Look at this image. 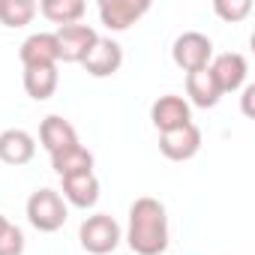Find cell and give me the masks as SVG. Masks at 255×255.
I'll return each instance as SVG.
<instances>
[{
    "instance_id": "obj_19",
    "label": "cell",
    "mask_w": 255,
    "mask_h": 255,
    "mask_svg": "<svg viewBox=\"0 0 255 255\" xmlns=\"http://www.w3.org/2000/svg\"><path fill=\"white\" fill-rule=\"evenodd\" d=\"M36 15V3L33 0H0V24L3 27H27Z\"/></svg>"
},
{
    "instance_id": "obj_15",
    "label": "cell",
    "mask_w": 255,
    "mask_h": 255,
    "mask_svg": "<svg viewBox=\"0 0 255 255\" xmlns=\"http://www.w3.org/2000/svg\"><path fill=\"white\" fill-rule=\"evenodd\" d=\"M222 99V90L216 87L210 69H195V72H186V102L195 105V108H216Z\"/></svg>"
},
{
    "instance_id": "obj_8",
    "label": "cell",
    "mask_w": 255,
    "mask_h": 255,
    "mask_svg": "<svg viewBox=\"0 0 255 255\" xmlns=\"http://www.w3.org/2000/svg\"><path fill=\"white\" fill-rule=\"evenodd\" d=\"M201 129L195 123H186L180 129H171V132H162L159 135V153L171 162H189L198 150H201Z\"/></svg>"
},
{
    "instance_id": "obj_3",
    "label": "cell",
    "mask_w": 255,
    "mask_h": 255,
    "mask_svg": "<svg viewBox=\"0 0 255 255\" xmlns=\"http://www.w3.org/2000/svg\"><path fill=\"white\" fill-rule=\"evenodd\" d=\"M78 240L81 249L90 255H111L120 243H123V228L117 225L114 216L108 213H93L81 222L78 228Z\"/></svg>"
},
{
    "instance_id": "obj_21",
    "label": "cell",
    "mask_w": 255,
    "mask_h": 255,
    "mask_svg": "<svg viewBox=\"0 0 255 255\" xmlns=\"http://www.w3.org/2000/svg\"><path fill=\"white\" fill-rule=\"evenodd\" d=\"M0 255H24V231L12 222L0 234Z\"/></svg>"
},
{
    "instance_id": "obj_11",
    "label": "cell",
    "mask_w": 255,
    "mask_h": 255,
    "mask_svg": "<svg viewBox=\"0 0 255 255\" xmlns=\"http://www.w3.org/2000/svg\"><path fill=\"white\" fill-rule=\"evenodd\" d=\"M39 144L48 150V156H54V153H60V150H66V147L81 144V141H78L75 126H72L66 117L48 114V117L39 123Z\"/></svg>"
},
{
    "instance_id": "obj_12",
    "label": "cell",
    "mask_w": 255,
    "mask_h": 255,
    "mask_svg": "<svg viewBox=\"0 0 255 255\" xmlns=\"http://www.w3.org/2000/svg\"><path fill=\"white\" fill-rule=\"evenodd\" d=\"M33 156H36V138L27 129L12 126V129L0 132V162L18 168V165H27Z\"/></svg>"
},
{
    "instance_id": "obj_22",
    "label": "cell",
    "mask_w": 255,
    "mask_h": 255,
    "mask_svg": "<svg viewBox=\"0 0 255 255\" xmlns=\"http://www.w3.org/2000/svg\"><path fill=\"white\" fill-rule=\"evenodd\" d=\"M252 96H255V84H243V114L252 117Z\"/></svg>"
},
{
    "instance_id": "obj_5",
    "label": "cell",
    "mask_w": 255,
    "mask_h": 255,
    "mask_svg": "<svg viewBox=\"0 0 255 255\" xmlns=\"http://www.w3.org/2000/svg\"><path fill=\"white\" fill-rule=\"evenodd\" d=\"M96 9H99V21L111 33H123L150 12V3L147 0H99Z\"/></svg>"
},
{
    "instance_id": "obj_20",
    "label": "cell",
    "mask_w": 255,
    "mask_h": 255,
    "mask_svg": "<svg viewBox=\"0 0 255 255\" xmlns=\"http://www.w3.org/2000/svg\"><path fill=\"white\" fill-rule=\"evenodd\" d=\"M213 12H216L222 21L237 24V21H243V18L252 12V0H216V3H213Z\"/></svg>"
},
{
    "instance_id": "obj_2",
    "label": "cell",
    "mask_w": 255,
    "mask_h": 255,
    "mask_svg": "<svg viewBox=\"0 0 255 255\" xmlns=\"http://www.w3.org/2000/svg\"><path fill=\"white\" fill-rule=\"evenodd\" d=\"M27 222L39 231V234H54L66 225V216H69V204L63 201V195L51 186H42L36 189L30 198H27Z\"/></svg>"
},
{
    "instance_id": "obj_18",
    "label": "cell",
    "mask_w": 255,
    "mask_h": 255,
    "mask_svg": "<svg viewBox=\"0 0 255 255\" xmlns=\"http://www.w3.org/2000/svg\"><path fill=\"white\" fill-rule=\"evenodd\" d=\"M36 12H42V18H48L51 24L66 27V24H81L87 6H84V0H42Z\"/></svg>"
},
{
    "instance_id": "obj_13",
    "label": "cell",
    "mask_w": 255,
    "mask_h": 255,
    "mask_svg": "<svg viewBox=\"0 0 255 255\" xmlns=\"http://www.w3.org/2000/svg\"><path fill=\"white\" fill-rule=\"evenodd\" d=\"M18 57H21L24 69H30V66H57L60 63V51H57L54 33H30L21 42Z\"/></svg>"
},
{
    "instance_id": "obj_14",
    "label": "cell",
    "mask_w": 255,
    "mask_h": 255,
    "mask_svg": "<svg viewBox=\"0 0 255 255\" xmlns=\"http://www.w3.org/2000/svg\"><path fill=\"white\" fill-rule=\"evenodd\" d=\"M60 189H63V201L72 204V207H78V210H90L99 201V177L93 171L63 177L60 180Z\"/></svg>"
},
{
    "instance_id": "obj_17",
    "label": "cell",
    "mask_w": 255,
    "mask_h": 255,
    "mask_svg": "<svg viewBox=\"0 0 255 255\" xmlns=\"http://www.w3.org/2000/svg\"><path fill=\"white\" fill-rule=\"evenodd\" d=\"M57 84H60L57 66H30V69H24V90L36 102L51 99L54 90H57Z\"/></svg>"
},
{
    "instance_id": "obj_16",
    "label": "cell",
    "mask_w": 255,
    "mask_h": 255,
    "mask_svg": "<svg viewBox=\"0 0 255 255\" xmlns=\"http://www.w3.org/2000/svg\"><path fill=\"white\" fill-rule=\"evenodd\" d=\"M51 168H54V174L60 180L72 177V174H87V171H93V153L84 144L66 147V150H60V153L51 156Z\"/></svg>"
},
{
    "instance_id": "obj_1",
    "label": "cell",
    "mask_w": 255,
    "mask_h": 255,
    "mask_svg": "<svg viewBox=\"0 0 255 255\" xmlns=\"http://www.w3.org/2000/svg\"><path fill=\"white\" fill-rule=\"evenodd\" d=\"M123 240L129 243L132 255H162L168 249V210L159 198L141 195L129 204V222H126Z\"/></svg>"
},
{
    "instance_id": "obj_9",
    "label": "cell",
    "mask_w": 255,
    "mask_h": 255,
    "mask_svg": "<svg viewBox=\"0 0 255 255\" xmlns=\"http://www.w3.org/2000/svg\"><path fill=\"white\" fill-rule=\"evenodd\" d=\"M150 123L159 129V135L171 132V129H180V126L192 123V105L177 93H165L150 105Z\"/></svg>"
},
{
    "instance_id": "obj_10",
    "label": "cell",
    "mask_w": 255,
    "mask_h": 255,
    "mask_svg": "<svg viewBox=\"0 0 255 255\" xmlns=\"http://www.w3.org/2000/svg\"><path fill=\"white\" fill-rule=\"evenodd\" d=\"M81 66H84V72L90 78H111L123 66V48H120V42H114L111 36H99L96 45L81 60Z\"/></svg>"
},
{
    "instance_id": "obj_24",
    "label": "cell",
    "mask_w": 255,
    "mask_h": 255,
    "mask_svg": "<svg viewBox=\"0 0 255 255\" xmlns=\"http://www.w3.org/2000/svg\"><path fill=\"white\" fill-rule=\"evenodd\" d=\"M123 255H132V252H123Z\"/></svg>"
},
{
    "instance_id": "obj_23",
    "label": "cell",
    "mask_w": 255,
    "mask_h": 255,
    "mask_svg": "<svg viewBox=\"0 0 255 255\" xmlns=\"http://www.w3.org/2000/svg\"><path fill=\"white\" fill-rule=\"evenodd\" d=\"M6 225H9V219H6L3 213H0V234H3V231H6Z\"/></svg>"
},
{
    "instance_id": "obj_4",
    "label": "cell",
    "mask_w": 255,
    "mask_h": 255,
    "mask_svg": "<svg viewBox=\"0 0 255 255\" xmlns=\"http://www.w3.org/2000/svg\"><path fill=\"white\" fill-rule=\"evenodd\" d=\"M171 60L174 66H180L183 72H195V69H204L210 66L213 60V39L201 30H186L174 39L171 45Z\"/></svg>"
},
{
    "instance_id": "obj_7",
    "label": "cell",
    "mask_w": 255,
    "mask_h": 255,
    "mask_svg": "<svg viewBox=\"0 0 255 255\" xmlns=\"http://www.w3.org/2000/svg\"><path fill=\"white\" fill-rule=\"evenodd\" d=\"M207 69H210L216 87L222 90V96L225 93H237L246 84V75H249V63H246V57L240 51H222V54H216Z\"/></svg>"
},
{
    "instance_id": "obj_6",
    "label": "cell",
    "mask_w": 255,
    "mask_h": 255,
    "mask_svg": "<svg viewBox=\"0 0 255 255\" xmlns=\"http://www.w3.org/2000/svg\"><path fill=\"white\" fill-rule=\"evenodd\" d=\"M54 39H57V51H60L63 63H81L87 57V51L96 45L99 33L90 24H66V27L54 30Z\"/></svg>"
}]
</instances>
